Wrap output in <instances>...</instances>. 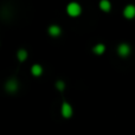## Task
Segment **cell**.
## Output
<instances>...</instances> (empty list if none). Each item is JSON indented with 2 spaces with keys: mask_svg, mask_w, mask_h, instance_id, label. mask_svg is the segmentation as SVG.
<instances>
[{
  "mask_svg": "<svg viewBox=\"0 0 135 135\" xmlns=\"http://www.w3.org/2000/svg\"><path fill=\"white\" fill-rule=\"evenodd\" d=\"M66 11L71 17H77L81 13V6L78 4H76V2H71V4L68 5Z\"/></svg>",
  "mask_w": 135,
  "mask_h": 135,
  "instance_id": "1",
  "label": "cell"
},
{
  "mask_svg": "<svg viewBox=\"0 0 135 135\" xmlns=\"http://www.w3.org/2000/svg\"><path fill=\"white\" fill-rule=\"evenodd\" d=\"M123 14H124V17H126V18L133 19L135 17V6H133V5H128V6L124 8Z\"/></svg>",
  "mask_w": 135,
  "mask_h": 135,
  "instance_id": "2",
  "label": "cell"
},
{
  "mask_svg": "<svg viewBox=\"0 0 135 135\" xmlns=\"http://www.w3.org/2000/svg\"><path fill=\"white\" fill-rule=\"evenodd\" d=\"M62 114L64 117H70L72 115V108L69 103H64L62 107Z\"/></svg>",
  "mask_w": 135,
  "mask_h": 135,
  "instance_id": "3",
  "label": "cell"
},
{
  "mask_svg": "<svg viewBox=\"0 0 135 135\" xmlns=\"http://www.w3.org/2000/svg\"><path fill=\"white\" fill-rule=\"evenodd\" d=\"M129 52H131V47H129L127 44H121V45H120V47H119L120 56L126 57V56H128V55H129Z\"/></svg>",
  "mask_w": 135,
  "mask_h": 135,
  "instance_id": "4",
  "label": "cell"
},
{
  "mask_svg": "<svg viewBox=\"0 0 135 135\" xmlns=\"http://www.w3.org/2000/svg\"><path fill=\"white\" fill-rule=\"evenodd\" d=\"M6 88H7L8 91H16L17 88H18V84H17V82L14 81V79H11V81L7 82Z\"/></svg>",
  "mask_w": 135,
  "mask_h": 135,
  "instance_id": "5",
  "label": "cell"
},
{
  "mask_svg": "<svg viewBox=\"0 0 135 135\" xmlns=\"http://www.w3.org/2000/svg\"><path fill=\"white\" fill-rule=\"evenodd\" d=\"M49 33L51 36H55V37H56V36H58L59 33H61V28L56 25H52L49 27Z\"/></svg>",
  "mask_w": 135,
  "mask_h": 135,
  "instance_id": "6",
  "label": "cell"
},
{
  "mask_svg": "<svg viewBox=\"0 0 135 135\" xmlns=\"http://www.w3.org/2000/svg\"><path fill=\"white\" fill-rule=\"evenodd\" d=\"M42 72H43V69L40 65H37V64H36V65L32 66V74L35 75V76H40Z\"/></svg>",
  "mask_w": 135,
  "mask_h": 135,
  "instance_id": "7",
  "label": "cell"
},
{
  "mask_svg": "<svg viewBox=\"0 0 135 135\" xmlns=\"http://www.w3.org/2000/svg\"><path fill=\"white\" fill-rule=\"evenodd\" d=\"M100 6H101V8H102L103 11L108 12L110 9V2L108 1V0H102V1H101V4H100Z\"/></svg>",
  "mask_w": 135,
  "mask_h": 135,
  "instance_id": "8",
  "label": "cell"
},
{
  "mask_svg": "<svg viewBox=\"0 0 135 135\" xmlns=\"http://www.w3.org/2000/svg\"><path fill=\"white\" fill-rule=\"evenodd\" d=\"M104 50H105V46L103 44H98V45H96V46L94 47V52H96V54H98V55L103 54Z\"/></svg>",
  "mask_w": 135,
  "mask_h": 135,
  "instance_id": "9",
  "label": "cell"
},
{
  "mask_svg": "<svg viewBox=\"0 0 135 135\" xmlns=\"http://www.w3.org/2000/svg\"><path fill=\"white\" fill-rule=\"evenodd\" d=\"M17 55H18V59H19V61H25L26 57H27V52H26L25 50H19Z\"/></svg>",
  "mask_w": 135,
  "mask_h": 135,
  "instance_id": "10",
  "label": "cell"
},
{
  "mask_svg": "<svg viewBox=\"0 0 135 135\" xmlns=\"http://www.w3.org/2000/svg\"><path fill=\"white\" fill-rule=\"evenodd\" d=\"M56 86L59 89V90H63V89H64V83L62 81H59V82H57V83H56Z\"/></svg>",
  "mask_w": 135,
  "mask_h": 135,
  "instance_id": "11",
  "label": "cell"
}]
</instances>
